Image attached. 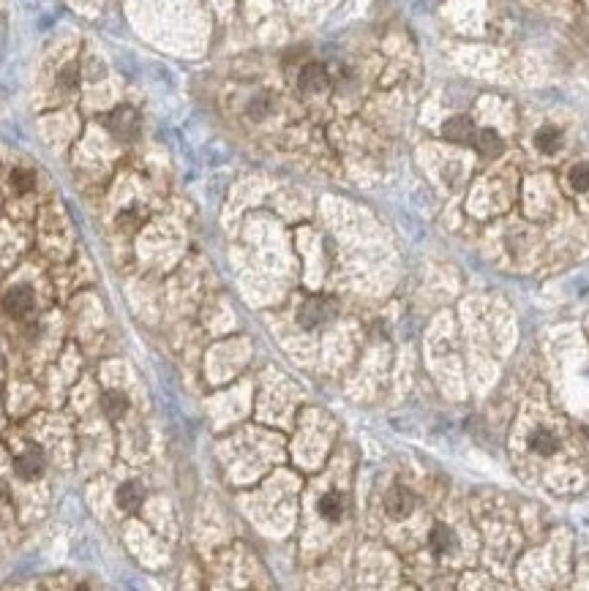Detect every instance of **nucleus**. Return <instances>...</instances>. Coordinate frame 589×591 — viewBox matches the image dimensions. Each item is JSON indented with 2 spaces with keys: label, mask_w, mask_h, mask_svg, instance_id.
Masks as SVG:
<instances>
[{
  "label": "nucleus",
  "mask_w": 589,
  "mask_h": 591,
  "mask_svg": "<svg viewBox=\"0 0 589 591\" xmlns=\"http://www.w3.org/2000/svg\"><path fill=\"white\" fill-rule=\"evenodd\" d=\"M338 311V303L333 300V297H327V294H320V297H308L306 303H303V308L297 313V319H300V324L303 327H320V324H325L327 319H333Z\"/></svg>",
  "instance_id": "nucleus-1"
},
{
  "label": "nucleus",
  "mask_w": 589,
  "mask_h": 591,
  "mask_svg": "<svg viewBox=\"0 0 589 591\" xmlns=\"http://www.w3.org/2000/svg\"><path fill=\"white\" fill-rule=\"evenodd\" d=\"M107 128H109L120 142H131V139L139 134V115H136L131 107H118L115 112H109Z\"/></svg>",
  "instance_id": "nucleus-2"
},
{
  "label": "nucleus",
  "mask_w": 589,
  "mask_h": 591,
  "mask_svg": "<svg viewBox=\"0 0 589 591\" xmlns=\"http://www.w3.org/2000/svg\"><path fill=\"white\" fill-rule=\"evenodd\" d=\"M297 85L303 93H322L330 85V77H327L325 65L320 63H308L300 68V77H297Z\"/></svg>",
  "instance_id": "nucleus-3"
},
{
  "label": "nucleus",
  "mask_w": 589,
  "mask_h": 591,
  "mask_svg": "<svg viewBox=\"0 0 589 591\" xmlns=\"http://www.w3.org/2000/svg\"><path fill=\"white\" fill-rule=\"evenodd\" d=\"M44 466H47V461H44V452L38 450V447H28L19 458H17V474L22 477V480H36V477H41L44 474Z\"/></svg>",
  "instance_id": "nucleus-4"
},
{
  "label": "nucleus",
  "mask_w": 589,
  "mask_h": 591,
  "mask_svg": "<svg viewBox=\"0 0 589 591\" xmlns=\"http://www.w3.org/2000/svg\"><path fill=\"white\" fill-rule=\"evenodd\" d=\"M475 125L469 118H450L448 123L442 125V136L448 142H456V145H472L475 142Z\"/></svg>",
  "instance_id": "nucleus-5"
},
{
  "label": "nucleus",
  "mask_w": 589,
  "mask_h": 591,
  "mask_svg": "<svg viewBox=\"0 0 589 591\" xmlns=\"http://www.w3.org/2000/svg\"><path fill=\"white\" fill-rule=\"evenodd\" d=\"M3 308L8 316H25L33 311V292L28 286H14L6 297H3Z\"/></svg>",
  "instance_id": "nucleus-6"
},
{
  "label": "nucleus",
  "mask_w": 589,
  "mask_h": 591,
  "mask_svg": "<svg viewBox=\"0 0 589 591\" xmlns=\"http://www.w3.org/2000/svg\"><path fill=\"white\" fill-rule=\"evenodd\" d=\"M415 507V496L407 488H393L385 496V510L391 512V518H407Z\"/></svg>",
  "instance_id": "nucleus-7"
},
{
  "label": "nucleus",
  "mask_w": 589,
  "mask_h": 591,
  "mask_svg": "<svg viewBox=\"0 0 589 591\" xmlns=\"http://www.w3.org/2000/svg\"><path fill=\"white\" fill-rule=\"evenodd\" d=\"M142 501H145V491H142L139 482H123L118 488V504H120V510L136 512L142 507Z\"/></svg>",
  "instance_id": "nucleus-8"
},
{
  "label": "nucleus",
  "mask_w": 589,
  "mask_h": 591,
  "mask_svg": "<svg viewBox=\"0 0 589 591\" xmlns=\"http://www.w3.org/2000/svg\"><path fill=\"white\" fill-rule=\"evenodd\" d=\"M475 148H478V153L480 156H486V158H496L499 153H502V148H505V142L494 134V131H478L475 134Z\"/></svg>",
  "instance_id": "nucleus-9"
},
{
  "label": "nucleus",
  "mask_w": 589,
  "mask_h": 591,
  "mask_svg": "<svg viewBox=\"0 0 589 591\" xmlns=\"http://www.w3.org/2000/svg\"><path fill=\"white\" fill-rule=\"evenodd\" d=\"M101 409H104V414H107L109 420H118L120 414H126L129 398H126L123 393H118V390H107L104 398H101Z\"/></svg>",
  "instance_id": "nucleus-10"
},
{
  "label": "nucleus",
  "mask_w": 589,
  "mask_h": 591,
  "mask_svg": "<svg viewBox=\"0 0 589 591\" xmlns=\"http://www.w3.org/2000/svg\"><path fill=\"white\" fill-rule=\"evenodd\" d=\"M535 145L540 153H556L559 145H562V134L556 131L554 125H543L537 134H535Z\"/></svg>",
  "instance_id": "nucleus-11"
},
{
  "label": "nucleus",
  "mask_w": 589,
  "mask_h": 591,
  "mask_svg": "<svg viewBox=\"0 0 589 591\" xmlns=\"http://www.w3.org/2000/svg\"><path fill=\"white\" fill-rule=\"evenodd\" d=\"M320 512H322V518H327V521H338L344 515V496L336 494V491L325 494V496L320 498Z\"/></svg>",
  "instance_id": "nucleus-12"
},
{
  "label": "nucleus",
  "mask_w": 589,
  "mask_h": 591,
  "mask_svg": "<svg viewBox=\"0 0 589 591\" xmlns=\"http://www.w3.org/2000/svg\"><path fill=\"white\" fill-rule=\"evenodd\" d=\"M428 542H431V551H434V553H448V551L453 548V534H450V529H448V526L437 523V526L431 529Z\"/></svg>",
  "instance_id": "nucleus-13"
},
{
  "label": "nucleus",
  "mask_w": 589,
  "mask_h": 591,
  "mask_svg": "<svg viewBox=\"0 0 589 591\" xmlns=\"http://www.w3.org/2000/svg\"><path fill=\"white\" fill-rule=\"evenodd\" d=\"M529 447H532L535 452H540V455H551L556 450V436L551 434V431H546V428H540V431L532 434Z\"/></svg>",
  "instance_id": "nucleus-14"
},
{
  "label": "nucleus",
  "mask_w": 589,
  "mask_h": 591,
  "mask_svg": "<svg viewBox=\"0 0 589 591\" xmlns=\"http://www.w3.org/2000/svg\"><path fill=\"white\" fill-rule=\"evenodd\" d=\"M11 186H14L17 194H28L36 186V178H33L31 169H14L11 172Z\"/></svg>",
  "instance_id": "nucleus-15"
},
{
  "label": "nucleus",
  "mask_w": 589,
  "mask_h": 591,
  "mask_svg": "<svg viewBox=\"0 0 589 591\" xmlns=\"http://www.w3.org/2000/svg\"><path fill=\"white\" fill-rule=\"evenodd\" d=\"M570 186L576 188V191H587L589 188V164H576L573 169H570Z\"/></svg>",
  "instance_id": "nucleus-16"
},
{
  "label": "nucleus",
  "mask_w": 589,
  "mask_h": 591,
  "mask_svg": "<svg viewBox=\"0 0 589 591\" xmlns=\"http://www.w3.org/2000/svg\"><path fill=\"white\" fill-rule=\"evenodd\" d=\"M267 112H270V95H257V98H251V104H249V115H251L254 120H262Z\"/></svg>",
  "instance_id": "nucleus-17"
},
{
  "label": "nucleus",
  "mask_w": 589,
  "mask_h": 591,
  "mask_svg": "<svg viewBox=\"0 0 589 591\" xmlns=\"http://www.w3.org/2000/svg\"><path fill=\"white\" fill-rule=\"evenodd\" d=\"M77 74H79L77 65H65L63 71H61V77H58V85L65 88V90H74V88H77V79H79Z\"/></svg>",
  "instance_id": "nucleus-18"
}]
</instances>
